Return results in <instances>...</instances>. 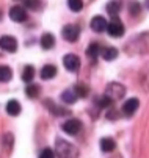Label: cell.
<instances>
[{"label":"cell","instance_id":"cell-16","mask_svg":"<svg viewBox=\"0 0 149 158\" xmlns=\"http://www.w3.org/2000/svg\"><path fill=\"white\" fill-rule=\"evenodd\" d=\"M115 147H116V143H115V139H112V138H102L100 139V149H102V152H113L115 150Z\"/></svg>","mask_w":149,"mask_h":158},{"label":"cell","instance_id":"cell-22","mask_svg":"<svg viewBox=\"0 0 149 158\" xmlns=\"http://www.w3.org/2000/svg\"><path fill=\"white\" fill-rule=\"evenodd\" d=\"M102 52V47L99 46V44H96V42H93L91 46L88 47V50H87V55L88 56H91V58H96V56H99V53Z\"/></svg>","mask_w":149,"mask_h":158},{"label":"cell","instance_id":"cell-24","mask_svg":"<svg viewBox=\"0 0 149 158\" xmlns=\"http://www.w3.org/2000/svg\"><path fill=\"white\" fill-rule=\"evenodd\" d=\"M68 6L71 8V11L79 13L83 8V2H82V0H68Z\"/></svg>","mask_w":149,"mask_h":158},{"label":"cell","instance_id":"cell-23","mask_svg":"<svg viewBox=\"0 0 149 158\" xmlns=\"http://www.w3.org/2000/svg\"><path fill=\"white\" fill-rule=\"evenodd\" d=\"M24 6L32 11H38L41 8V0H24Z\"/></svg>","mask_w":149,"mask_h":158},{"label":"cell","instance_id":"cell-28","mask_svg":"<svg viewBox=\"0 0 149 158\" xmlns=\"http://www.w3.org/2000/svg\"><path fill=\"white\" fill-rule=\"evenodd\" d=\"M107 118H109V119H116V118H118V113H116V110L110 108V110L107 111Z\"/></svg>","mask_w":149,"mask_h":158},{"label":"cell","instance_id":"cell-9","mask_svg":"<svg viewBox=\"0 0 149 158\" xmlns=\"http://www.w3.org/2000/svg\"><path fill=\"white\" fill-rule=\"evenodd\" d=\"M10 19L17 22V24H20V22H25L27 20V11L25 8L22 6H11L10 10Z\"/></svg>","mask_w":149,"mask_h":158},{"label":"cell","instance_id":"cell-20","mask_svg":"<svg viewBox=\"0 0 149 158\" xmlns=\"http://www.w3.org/2000/svg\"><path fill=\"white\" fill-rule=\"evenodd\" d=\"M33 78H35V67L33 66H25L24 72H22V80L25 83H32Z\"/></svg>","mask_w":149,"mask_h":158},{"label":"cell","instance_id":"cell-25","mask_svg":"<svg viewBox=\"0 0 149 158\" xmlns=\"http://www.w3.org/2000/svg\"><path fill=\"white\" fill-rule=\"evenodd\" d=\"M39 158H55V150L46 147V149H42L41 153H39Z\"/></svg>","mask_w":149,"mask_h":158},{"label":"cell","instance_id":"cell-17","mask_svg":"<svg viewBox=\"0 0 149 158\" xmlns=\"http://www.w3.org/2000/svg\"><path fill=\"white\" fill-rule=\"evenodd\" d=\"M13 78V71L10 66H0V81L6 83Z\"/></svg>","mask_w":149,"mask_h":158},{"label":"cell","instance_id":"cell-12","mask_svg":"<svg viewBox=\"0 0 149 158\" xmlns=\"http://www.w3.org/2000/svg\"><path fill=\"white\" fill-rule=\"evenodd\" d=\"M41 47L44 49V50H50L53 46H55V38H53V35L52 33H44L41 36Z\"/></svg>","mask_w":149,"mask_h":158},{"label":"cell","instance_id":"cell-26","mask_svg":"<svg viewBox=\"0 0 149 158\" xmlns=\"http://www.w3.org/2000/svg\"><path fill=\"white\" fill-rule=\"evenodd\" d=\"M74 89H75V93L79 94V97H85V96H87V93H88V89L85 88L83 85H75Z\"/></svg>","mask_w":149,"mask_h":158},{"label":"cell","instance_id":"cell-15","mask_svg":"<svg viewBox=\"0 0 149 158\" xmlns=\"http://www.w3.org/2000/svg\"><path fill=\"white\" fill-rule=\"evenodd\" d=\"M100 55H102V58H104V60H107V61H113V60H116V58H118V50H116L115 47H104V49H102V52H100Z\"/></svg>","mask_w":149,"mask_h":158},{"label":"cell","instance_id":"cell-8","mask_svg":"<svg viewBox=\"0 0 149 158\" xmlns=\"http://www.w3.org/2000/svg\"><path fill=\"white\" fill-rule=\"evenodd\" d=\"M61 127H63V130H65V133L71 135V136H75V135L82 130V122L79 119H69V121H66L65 124H63Z\"/></svg>","mask_w":149,"mask_h":158},{"label":"cell","instance_id":"cell-2","mask_svg":"<svg viewBox=\"0 0 149 158\" xmlns=\"http://www.w3.org/2000/svg\"><path fill=\"white\" fill-rule=\"evenodd\" d=\"M126 94V88L122 86V85H119V83H110L109 86H107V89H105V96H107L112 102H115V100H119L122 96Z\"/></svg>","mask_w":149,"mask_h":158},{"label":"cell","instance_id":"cell-1","mask_svg":"<svg viewBox=\"0 0 149 158\" xmlns=\"http://www.w3.org/2000/svg\"><path fill=\"white\" fill-rule=\"evenodd\" d=\"M77 153L75 147L65 141V139H57V144H55V155L58 158H74Z\"/></svg>","mask_w":149,"mask_h":158},{"label":"cell","instance_id":"cell-30","mask_svg":"<svg viewBox=\"0 0 149 158\" xmlns=\"http://www.w3.org/2000/svg\"><path fill=\"white\" fill-rule=\"evenodd\" d=\"M0 19H2V11H0Z\"/></svg>","mask_w":149,"mask_h":158},{"label":"cell","instance_id":"cell-6","mask_svg":"<svg viewBox=\"0 0 149 158\" xmlns=\"http://www.w3.org/2000/svg\"><path fill=\"white\" fill-rule=\"evenodd\" d=\"M61 33H63V38H65L66 41L75 42L79 39V36H80V28L77 25H74V24H69V25L63 27V31Z\"/></svg>","mask_w":149,"mask_h":158},{"label":"cell","instance_id":"cell-19","mask_svg":"<svg viewBox=\"0 0 149 158\" xmlns=\"http://www.w3.org/2000/svg\"><path fill=\"white\" fill-rule=\"evenodd\" d=\"M107 11H109V14L112 17H116L118 13L121 11V3L118 2V0H112V2L107 3Z\"/></svg>","mask_w":149,"mask_h":158},{"label":"cell","instance_id":"cell-18","mask_svg":"<svg viewBox=\"0 0 149 158\" xmlns=\"http://www.w3.org/2000/svg\"><path fill=\"white\" fill-rule=\"evenodd\" d=\"M46 105H47V110H50L53 114H57V116H68L69 114V110H63L61 106L53 105L52 102H46Z\"/></svg>","mask_w":149,"mask_h":158},{"label":"cell","instance_id":"cell-4","mask_svg":"<svg viewBox=\"0 0 149 158\" xmlns=\"http://www.w3.org/2000/svg\"><path fill=\"white\" fill-rule=\"evenodd\" d=\"M138 106H140V100L135 99V97H132V99H129V100L124 102V105L121 106V113H122L124 116L130 118V116H134L135 113H137Z\"/></svg>","mask_w":149,"mask_h":158},{"label":"cell","instance_id":"cell-27","mask_svg":"<svg viewBox=\"0 0 149 158\" xmlns=\"http://www.w3.org/2000/svg\"><path fill=\"white\" fill-rule=\"evenodd\" d=\"M129 11H130L132 16L138 14V13H140V3H138V2H130V5H129Z\"/></svg>","mask_w":149,"mask_h":158},{"label":"cell","instance_id":"cell-13","mask_svg":"<svg viewBox=\"0 0 149 158\" xmlns=\"http://www.w3.org/2000/svg\"><path fill=\"white\" fill-rule=\"evenodd\" d=\"M57 75V67L53 64H46L44 67L41 69V78L42 80H50Z\"/></svg>","mask_w":149,"mask_h":158},{"label":"cell","instance_id":"cell-3","mask_svg":"<svg viewBox=\"0 0 149 158\" xmlns=\"http://www.w3.org/2000/svg\"><path fill=\"white\" fill-rule=\"evenodd\" d=\"M107 33L112 36V38H121L122 33H124V25L122 22L118 19V17H112V20L107 24Z\"/></svg>","mask_w":149,"mask_h":158},{"label":"cell","instance_id":"cell-7","mask_svg":"<svg viewBox=\"0 0 149 158\" xmlns=\"http://www.w3.org/2000/svg\"><path fill=\"white\" fill-rule=\"evenodd\" d=\"M63 66H65L68 71L75 72L80 67V58L74 53H68V55H65V58H63Z\"/></svg>","mask_w":149,"mask_h":158},{"label":"cell","instance_id":"cell-21","mask_svg":"<svg viewBox=\"0 0 149 158\" xmlns=\"http://www.w3.org/2000/svg\"><path fill=\"white\" fill-rule=\"evenodd\" d=\"M39 86L38 85H33V83H28L27 85V88H25V94L30 97V99H35V97H38V94H39Z\"/></svg>","mask_w":149,"mask_h":158},{"label":"cell","instance_id":"cell-29","mask_svg":"<svg viewBox=\"0 0 149 158\" xmlns=\"http://www.w3.org/2000/svg\"><path fill=\"white\" fill-rule=\"evenodd\" d=\"M146 6L149 8V0H146Z\"/></svg>","mask_w":149,"mask_h":158},{"label":"cell","instance_id":"cell-14","mask_svg":"<svg viewBox=\"0 0 149 158\" xmlns=\"http://www.w3.org/2000/svg\"><path fill=\"white\" fill-rule=\"evenodd\" d=\"M20 103L17 102V100H8V103H6V113L10 116H19L20 114Z\"/></svg>","mask_w":149,"mask_h":158},{"label":"cell","instance_id":"cell-10","mask_svg":"<svg viewBox=\"0 0 149 158\" xmlns=\"http://www.w3.org/2000/svg\"><path fill=\"white\" fill-rule=\"evenodd\" d=\"M107 24H109V22L105 20V17H102V16H94L91 19V28L94 31H97V33L107 30Z\"/></svg>","mask_w":149,"mask_h":158},{"label":"cell","instance_id":"cell-11","mask_svg":"<svg viewBox=\"0 0 149 158\" xmlns=\"http://www.w3.org/2000/svg\"><path fill=\"white\" fill-rule=\"evenodd\" d=\"M77 99H79V94L75 93L74 88L66 89V91H63V94H61V100L65 102V103H69V105H71V103H75Z\"/></svg>","mask_w":149,"mask_h":158},{"label":"cell","instance_id":"cell-5","mask_svg":"<svg viewBox=\"0 0 149 158\" xmlns=\"http://www.w3.org/2000/svg\"><path fill=\"white\" fill-rule=\"evenodd\" d=\"M0 49L5 50V52H10V53H14L17 50V39L14 36H2L0 38Z\"/></svg>","mask_w":149,"mask_h":158}]
</instances>
